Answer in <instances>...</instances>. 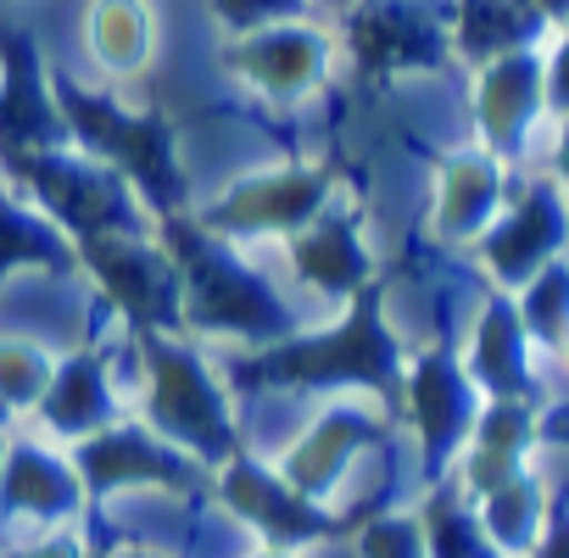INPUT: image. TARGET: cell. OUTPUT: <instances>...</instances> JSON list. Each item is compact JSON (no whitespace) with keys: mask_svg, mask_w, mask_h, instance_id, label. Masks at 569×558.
Returning a JSON list of instances; mask_svg holds the SVG:
<instances>
[{"mask_svg":"<svg viewBox=\"0 0 569 558\" xmlns=\"http://www.w3.org/2000/svg\"><path fill=\"white\" fill-rule=\"evenodd\" d=\"M486 397L480 386L469 380L463 358L447 352V347H425L413 363H408V386H402V413L413 425V441H419V464L425 475H447L480 419Z\"/></svg>","mask_w":569,"mask_h":558,"instance_id":"cell-12","label":"cell"},{"mask_svg":"<svg viewBox=\"0 0 569 558\" xmlns=\"http://www.w3.org/2000/svg\"><path fill=\"white\" fill-rule=\"evenodd\" d=\"M541 441V408L536 397H486L463 452H458V486L469 497H486L519 475H530V452Z\"/></svg>","mask_w":569,"mask_h":558,"instance_id":"cell-20","label":"cell"},{"mask_svg":"<svg viewBox=\"0 0 569 558\" xmlns=\"http://www.w3.org/2000/svg\"><path fill=\"white\" fill-rule=\"evenodd\" d=\"M541 84H547V112L569 118V23L552 29V46L541 51Z\"/></svg>","mask_w":569,"mask_h":558,"instance_id":"cell-32","label":"cell"},{"mask_svg":"<svg viewBox=\"0 0 569 558\" xmlns=\"http://www.w3.org/2000/svg\"><path fill=\"white\" fill-rule=\"evenodd\" d=\"M73 146L57 73L46 68V51L23 29H0V157H29Z\"/></svg>","mask_w":569,"mask_h":558,"instance_id":"cell-14","label":"cell"},{"mask_svg":"<svg viewBox=\"0 0 569 558\" xmlns=\"http://www.w3.org/2000/svg\"><path fill=\"white\" fill-rule=\"evenodd\" d=\"M68 458H73L90 502L96 497H118V491L123 497L129 491H173V497H184V491L201 486V464L184 458L173 441H162L146 419H118V425L73 441Z\"/></svg>","mask_w":569,"mask_h":558,"instance_id":"cell-11","label":"cell"},{"mask_svg":"<svg viewBox=\"0 0 569 558\" xmlns=\"http://www.w3.org/2000/svg\"><path fill=\"white\" fill-rule=\"evenodd\" d=\"M558 358H563V363H569V336H563V347H558Z\"/></svg>","mask_w":569,"mask_h":558,"instance_id":"cell-39","label":"cell"},{"mask_svg":"<svg viewBox=\"0 0 569 558\" xmlns=\"http://www.w3.org/2000/svg\"><path fill=\"white\" fill-rule=\"evenodd\" d=\"M547 23L525 0H452V57L486 68L513 51H541Z\"/></svg>","mask_w":569,"mask_h":558,"instance_id":"cell-24","label":"cell"},{"mask_svg":"<svg viewBox=\"0 0 569 558\" xmlns=\"http://www.w3.org/2000/svg\"><path fill=\"white\" fill-rule=\"evenodd\" d=\"M530 336L525 319L513 308V291H497L475 308L469 325V347H463V369L480 386V397H536V363H530Z\"/></svg>","mask_w":569,"mask_h":558,"instance_id":"cell-21","label":"cell"},{"mask_svg":"<svg viewBox=\"0 0 569 558\" xmlns=\"http://www.w3.org/2000/svg\"><path fill=\"white\" fill-rule=\"evenodd\" d=\"M284 251H291V268H297L302 286H313L330 302H352L369 286H380L375 279V251L363 240V218L341 196L308 229H297L291 240H284Z\"/></svg>","mask_w":569,"mask_h":558,"instance_id":"cell-18","label":"cell"},{"mask_svg":"<svg viewBox=\"0 0 569 558\" xmlns=\"http://www.w3.org/2000/svg\"><path fill=\"white\" fill-rule=\"evenodd\" d=\"M552 179H558L563 196H569V118L558 123V140H552Z\"/></svg>","mask_w":569,"mask_h":558,"instance_id":"cell-35","label":"cell"},{"mask_svg":"<svg viewBox=\"0 0 569 558\" xmlns=\"http://www.w3.org/2000/svg\"><path fill=\"white\" fill-rule=\"evenodd\" d=\"M84 508H90V491L68 452L29 441V436L7 441V458H0V525L57 530V525L79 519Z\"/></svg>","mask_w":569,"mask_h":558,"instance_id":"cell-16","label":"cell"},{"mask_svg":"<svg viewBox=\"0 0 569 558\" xmlns=\"http://www.w3.org/2000/svg\"><path fill=\"white\" fill-rule=\"evenodd\" d=\"M336 201V179L319 162H273V168H251L234 185H223L218 201L190 207L212 235L229 240H291L297 229H308L325 207Z\"/></svg>","mask_w":569,"mask_h":558,"instance_id":"cell-7","label":"cell"},{"mask_svg":"<svg viewBox=\"0 0 569 558\" xmlns=\"http://www.w3.org/2000/svg\"><path fill=\"white\" fill-rule=\"evenodd\" d=\"M212 480H218V502H223L246 530H257L262 547L308 552V547H319V541H330V536L341 530V519H336L325 502L302 497L291 480L279 475V464H262V458H251L246 447H240L223 469H212Z\"/></svg>","mask_w":569,"mask_h":558,"instance_id":"cell-10","label":"cell"},{"mask_svg":"<svg viewBox=\"0 0 569 558\" xmlns=\"http://www.w3.org/2000/svg\"><path fill=\"white\" fill-rule=\"evenodd\" d=\"M513 308H519V319H525V336H530L536 347L558 352L563 336H569V257H558V262H547L536 279H525V286L513 291Z\"/></svg>","mask_w":569,"mask_h":558,"instance_id":"cell-28","label":"cell"},{"mask_svg":"<svg viewBox=\"0 0 569 558\" xmlns=\"http://www.w3.org/2000/svg\"><path fill=\"white\" fill-rule=\"evenodd\" d=\"M57 375V352L34 336L0 330V408H40Z\"/></svg>","mask_w":569,"mask_h":558,"instance_id":"cell-29","label":"cell"},{"mask_svg":"<svg viewBox=\"0 0 569 558\" xmlns=\"http://www.w3.org/2000/svg\"><path fill=\"white\" fill-rule=\"evenodd\" d=\"M413 514H419V530H425L430 558H502L497 541H491L486 525H480L475 497H469L458 480H436Z\"/></svg>","mask_w":569,"mask_h":558,"instance_id":"cell-26","label":"cell"},{"mask_svg":"<svg viewBox=\"0 0 569 558\" xmlns=\"http://www.w3.org/2000/svg\"><path fill=\"white\" fill-rule=\"evenodd\" d=\"M0 179H7L12 190H23L73 246L79 240H96V235L157 229V218L134 196V185L118 168H107L101 157L79 151V146L29 151V157H0Z\"/></svg>","mask_w":569,"mask_h":558,"instance_id":"cell-5","label":"cell"},{"mask_svg":"<svg viewBox=\"0 0 569 558\" xmlns=\"http://www.w3.org/2000/svg\"><path fill=\"white\" fill-rule=\"evenodd\" d=\"M79 273H90V286L123 319L129 336H184L179 262L168 257L157 229L79 240Z\"/></svg>","mask_w":569,"mask_h":558,"instance_id":"cell-6","label":"cell"},{"mask_svg":"<svg viewBox=\"0 0 569 558\" xmlns=\"http://www.w3.org/2000/svg\"><path fill=\"white\" fill-rule=\"evenodd\" d=\"M246 558H302V552H284V547H257V552H246Z\"/></svg>","mask_w":569,"mask_h":558,"instance_id":"cell-38","label":"cell"},{"mask_svg":"<svg viewBox=\"0 0 569 558\" xmlns=\"http://www.w3.org/2000/svg\"><path fill=\"white\" fill-rule=\"evenodd\" d=\"M508 162L491 157L486 146L447 151L436 168V196H430V240L441 246H480V235L497 223L508 201Z\"/></svg>","mask_w":569,"mask_h":558,"instance_id":"cell-19","label":"cell"},{"mask_svg":"<svg viewBox=\"0 0 569 558\" xmlns=\"http://www.w3.org/2000/svg\"><path fill=\"white\" fill-rule=\"evenodd\" d=\"M525 7H530L547 29H563V23H569V0H525Z\"/></svg>","mask_w":569,"mask_h":558,"instance_id":"cell-36","label":"cell"},{"mask_svg":"<svg viewBox=\"0 0 569 558\" xmlns=\"http://www.w3.org/2000/svg\"><path fill=\"white\" fill-rule=\"evenodd\" d=\"M257 386L279 391H369L386 408H402L408 352L386 325V291L369 286L363 297L341 302V319L325 330H297L251 358Z\"/></svg>","mask_w":569,"mask_h":558,"instance_id":"cell-2","label":"cell"},{"mask_svg":"<svg viewBox=\"0 0 569 558\" xmlns=\"http://www.w3.org/2000/svg\"><path fill=\"white\" fill-rule=\"evenodd\" d=\"M96 558H173V552L168 547H146V541H118V547H107Z\"/></svg>","mask_w":569,"mask_h":558,"instance_id":"cell-37","label":"cell"},{"mask_svg":"<svg viewBox=\"0 0 569 558\" xmlns=\"http://www.w3.org/2000/svg\"><path fill=\"white\" fill-rule=\"evenodd\" d=\"M207 7H212V23H218L229 40H240V34H251V29L302 18L308 0H207Z\"/></svg>","mask_w":569,"mask_h":558,"instance_id":"cell-31","label":"cell"},{"mask_svg":"<svg viewBox=\"0 0 569 558\" xmlns=\"http://www.w3.org/2000/svg\"><path fill=\"white\" fill-rule=\"evenodd\" d=\"M475 508H480V525H486V536L497 541L502 558H530V547L541 541V530L552 519V502H547L536 475H519V480L475 497Z\"/></svg>","mask_w":569,"mask_h":558,"instance_id":"cell-27","label":"cell"},{"mask_svg":"<svg viewBox=\"0 0 569 558\" xmlns=\"http://www.w3.org/2000/svg\"><path fill=\"white\" fill-rule=\"evenodd\" d=\"M134 352L146 369L140 419L201 469H223L240 452V425L229 386L207 363V352L184 336H134Z\"/></svg>","mask_w":569,"mask_h":558,"instance_id":"cell-4","label":"cell"},{"mask_svg":"<svg viewBox=\"0 0 569 558\" xmlns=\"http://www.w3.org/2000/svg\"><path fill=\"white\" fill-rule=\"evenodd\" d=\"M18 273H79V246L23 190L0 179V286Z\"/></svg>","mask_w":569,"mask_h":558,"instance_id":"cell-23","label":"cell"},{"mask_svg":"<svg viewBox=\"0 0 569 558\" xmlns=\"http://www.w3.org/2000/svg\"><path fill=\"white\" fill-rule=\"evenodd\" d=\"M386 419L375 413V408H358V402H330L291 447H284V458H279V475L291 480L302 497H313V502H325L380 441H386Z\"/></svg>","mask_w":569,"mask_h":558,"instance_id":"cell-15","label":"cell"},{"mask_svg":"<svg viewBox=\"0 0 569 558\" xmlns=\"http://www.w3.org/2000/svg\"><path fill=\"white\" fill-rule=\"evenodd\" d=\"M0 458H7V436H0Z\"/></svg>","mask_w":569,"mask_h":558,"instance_id":"cell-40","label":"cell"},{"mask_svg":"<svg viewBox=\"0 0 569 558\" xmlns=\"http://www.w3.org/2000/svg\"><path fill=\"white\" fill-rule=\"evenodd\" d=\"M341 40L358 73H430L452 57V0H352Z\"/></svg>","mask_w":569,"mask_h":558,"instance_id":"cell-8","label":"cell"},{"mask_svg":"<svg viewBox=\"0 0 569 558\" xmlns=\"http://www.w3.org/2000/svg\"><path fill=\"white\" fill-rule=\"evenodd\" d=\"M157 240L179 262L184 286V336H218L246 347H273L297 336L302 319L273 279L240 251V240L212 235L196 212H173L157 223Z\"/></svg>","mask_w":569,"mask_h":558,"instance_id":"cell-1","label":"cell"},{"mask_svg":"<svg viewBox=\"0 0 569 558\" xmlns=\"http://www.w3.org/2000/svg\"><path fill=\"white\" fill-rule=\"evenodd\" d=\"M223 68L251 96H262L273 107H297V101L325 90V79L336 68V46L308 18H291V23H268V29H251V34L229 40Z\"/></svg>","mask_w":569,"mask_h":558,"instance_id":"cell-13","label":"cell"},{"mask_svg":"<svg viewBox=\"0 0 569 558\" xmlns=\"http://www.w3.org/2000/svg\"><path fill=\"white\" fill-rule=\"evenodd\" d=\"M530 558H569V508H552L541 541L530 547Z\"/></svg>","mask_w":569,"mask_h":558,"instance_id":"cell-34","label":"cell"},{"mask_svg":"<svg viewBox=\"0 0 569 558\" xmlns=\"http://www.w3.org/2000/svg\"><path fill=\"white\" fill-rule=\"evenodd\" d=\"M480 268L491 273L497 291H519L547 262L569 251V196L552 173H536L508 190L497 223L480 235Z\"/></svg>","mask_w":569,"mask_h":558,"instance_id":"cell-9","label":"cell"},{"mask_svg":"<svg viewBox=\"0 0 569 558\" xmlns=\"http://www.w3.org/2000/svg\"><path fill=\"white\" fill-rule=\"evenodd\" d=\"M541 112H547L541 51H513V57H497V62L475 68L469 118H475V134L491 157L513 162L525 151V140L536 134Z\"/></svg>","mask_w":569,"mask_h":558,"instance_id":"cell-17","label":"cell"},{"mask_svg":"<svg viewBox=\"0 0 569 558\" xmlns=\"http://www.w3.org/2000/svg\"><path fill=\"white\" fill-rule=\"evenodd\" d=\"M358 558H430L419 514H375L358 530Z\"/></svg>","mask_w":569,"mask_h":558,"instance_id":"cell-30","label":"cell"},{"mask_svg":"<svg viewBox=\"0 0 569 558\" xmlns=\"http://www.w3.org/2000/svg\"><path fill=\"white\" fill-rule=\"evenodd\" d=\"M84 51L107 79H140L151 68V51H157L151 0H90Z\"/></svg>","mask_w":569,"mask_h":558,"instance_id":"cell-25","label":"cell"},{"mask_svg":"<svg viewBox=\"0 0 569 558\" xmlns=\"http://www.w3.org/2000/svg\"><path fill=\"white\" fill-rule=\"evenodd\" d=\"M57 101H62L73 146L118 168L157 223L173 212H190V173L179 157V129L162 107H123L107 90L73 84L68 73H57Z\"/></svg>","mask_w":569,"mask_h":558,"instance_id":"cell-3","label":"cell"},{"mask_svg":"<svg viewBox=\"0 0 569 558\" xmlns=\"http://www.w3.org/2000/svg\"><path fill=\"white\" fill-rule=\"evenodd\" d=\"M34 413L62 441H84V436L118 425L123 419V402H118V380H112L107 358L90 352V347L62 352L57 358V375H51V386H46V397H40Z\"/></svg>","mask_w":569,"mask_h":558,"instance_id":"cell-22","label":"cell"},{"mask_svg":"<svg viewBox=\"0 0 569 558\" xmlns=\"http://www.w3.org/2000/svg\"><path fill=\"white\" fill-rule=\"evenodd\" d=\"M0 558H96V552H90V541H84L79 530H51V536L23 541V547L0 552Z\"/></svg>","mask_w":569,"mask_h":558,"instance_id":"cell-33","label":"cell"}]
</instances>
